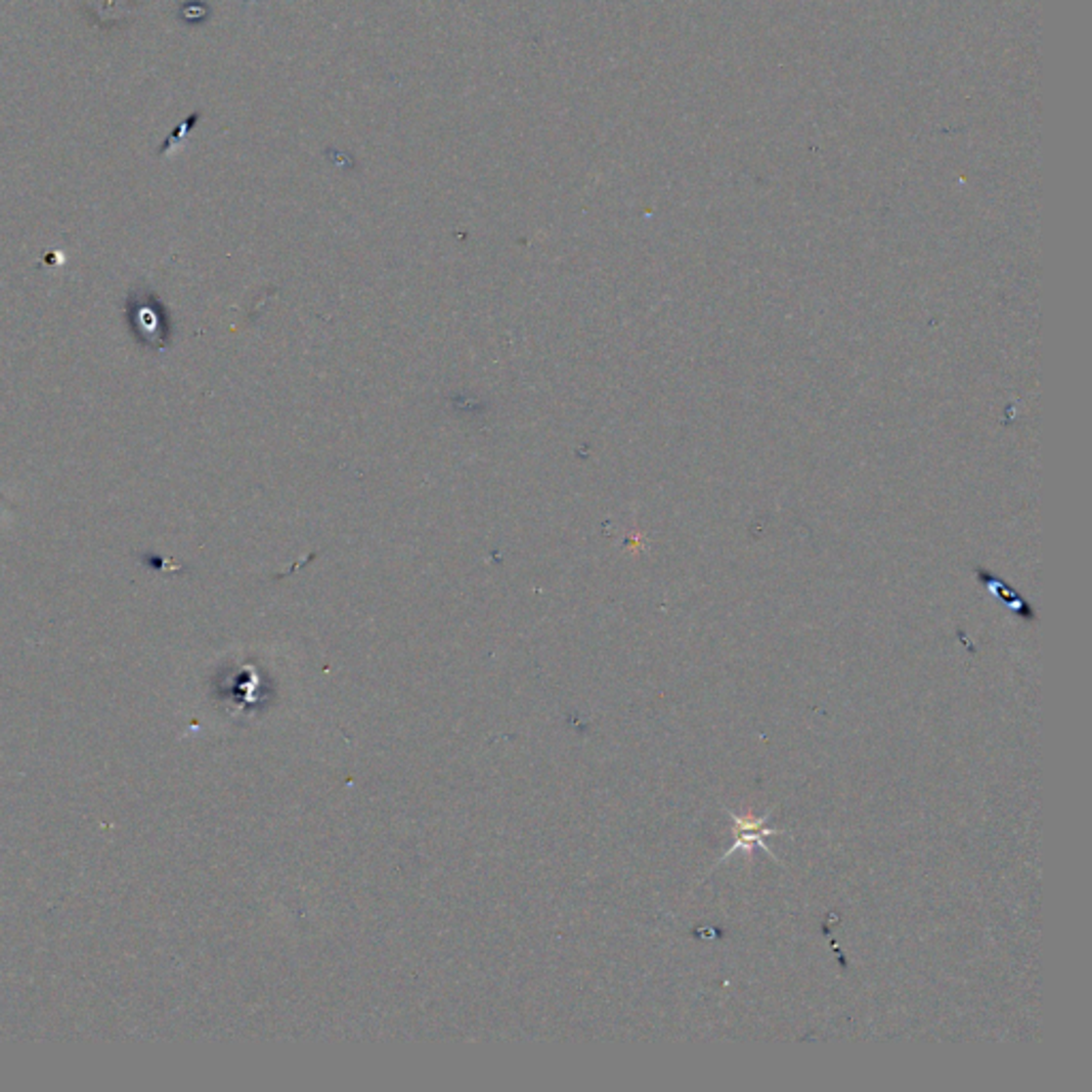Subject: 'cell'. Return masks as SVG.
I'll return each mask as SVG.
<instances>
[{"label":"cell","instance_id":"6da1fadb","mask_svg":"<svg viewBox=\"0 0 1092 1092\" xmlns=\"http://www.w3.org/2000/svg\"><path fill=\"white\" fill-rule=\"evenodd\" d=\"M128 310H131V321L141 342L154 348L167 346V321H164V312L154 297L137 295V299L128 301Z\"/></svg>","mask_w":1092,"mask_h":1092},{"label":"cell","instance_id":"7a4b0ae2","mask_svg":"<svg viewBox=\"0 0 1092 1092\" xmlns=\"http://www.w3.org/2000/svg\"><path fill=\"white\" fill-rule=\"evenodd\" d=\"M734 824H736V828H738V837H736V843L732 845L730 853H732L734 850H741V848H745V850L756 848V845H760V848L768 850V845L764 843V837L774 835V832H777V830L766 828V826H764V821H751V817H745V819H743V817H736V815H734ZM730 853H727V855H730Z\"/></svg>","mask_w":1092,"mask_h":1092}]
</instances>
